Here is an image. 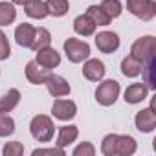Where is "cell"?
I'll return each instance as SVG.
<instances>
[{
  "label": "cell",
  "mask_w": 156,
  "mask_h": 156,
  "mask_svg": "<svg viewBox=\"0 0 156 156\" xmlns=\"http://www.w3.org/2000/svg\"><path fill=\"white\" fill-rule=\"evenodd\" d=\"M9 55H11V48H9L8 37H6V33L2 30H0V61H6Z\"/></svg>",
  "instance_id": "cell-30"
},
{
  "label": "cell",
  "mask_w": 156,
  "mask_h": 156,
  "mask_svg": "<svg viewBox=\"0 0 156 156\" xmlns=\"http://www.w3.org/2000/svg\"><path fill=\"white\" fill-rule=\"evenodd\" d=\"M118 96H119V83L114 81V79L103 81V83L98 87V90H96V101H98L99 105H103V107L114 105L116 99H118Z\"/></svg>",
  "instance_id": "cell-4"
},
{
  "label": "cell",
  "mask_w": 156,
  "mask_h": 156,
  "mask_svg": "<svg viewBox=\"0 0 156 156\" xmlns=\"http://www.w3.org/2000/svg\"><path fill=\"white\" fill-rule=\"evenodd\" d=\"M64 53H66V57L72 62H83L90 55V46L85 41H79V39L70 37V39L64 41Z\"/></svg>",
  "instance_id": "cell-3"
},
{
  "label": "cell",
  "mask_w": 156,
  "mask_h": 156,
  "mask_svg": "<svg viewBox=\"0 0 156 156\" xmlns=\"http://www.w3.org/2000/svg\"><path fill=\"white\" fill-rule=\"evenodd\" d=\"M87 15L96 22V26H108L110 24V17L103 11L101 6H90L87 9Z\"/></svg>",
  "instance_id": "cell-24"
},
{
  "label": "cell",
  "mask_w": 156,
  "mask_h": 156,
  "mask_svg": "<svg viewBox=\"0 0 156 156\" xmlns=\"http://www.w3.org/2000/svg\"><path fill=\"white\" fill-rule=\"evenodd\" d=\"M51 114H53L57 119H61V121H70V119L75 118L77 107H75V103L70 101V99H57V101L53 103V107H51Z\"/></svg>",
  "instance_id": "cell-9"
},
{
  "label": "cell",
  "mask_w": 156,
  "mask_h": 156,
  "mask_svg": "<svg viewBox=\"0 0 156 156\" xmlns=\"http://www.w3.org/2000/svg\"><path fill=\"white\" fill-rule=\"evenodd\" d=\"M83 75L88 81H101L105 75V64L98 59H88L83 66Z\"/></svg>",
  "instance_id": "cell-12"
},
{
  "label": "cell",
  "mask_w": 156,
  "mask_h": 156,
  "mask_svg": "<svg viewBox=\"0 0 156 156\" xmlns=\"http://www.w3.org/2000/svg\"><path fill=\"white\" fill-rule=\"evenodd\" d=\"M24 9L30 19L41 20V19L48 17V8H46V2H42V0H30V2L24 4Z\"/></svg>",
  "instance_id": "cell-17"
},
{
  "label": "cell",
  "mask_w": 156,
  "mask_h": 156,
  "mask_svg": "<svg viewBox=\"0 0 156 156\" xmlns=\"http://www.w3.org/2000/svg\"><path fill=\"white\" fill-rule=\"evenodd\" d=\"M141 66H143L141 61H138L132 55H129V57H125L121 61V73L125 77H138L141 73Z\"/></svg>",
  "instance_id": "cell-19"
},
{
  "label": "cell",
  "mask_w": 156,
  "mask_h": 156,
  "mask_svg": "<svg viewBox=\"0 0 156 156\" xmlns=\"http://www.w3.org/2000/svg\"><path fill=\"white\" fill-rule=\"evenodd\" d=\"M101 152L105 156H130L136 152V140L132 136L107 134L101 141Z\"/></svg>",
  "instance_id": "cell-1"
},
{
  "label": "cell",
  "mask_w": 156,
  "mask_h": 156,
  "mask_svg": "<svg viewBox=\"0 0 156 156\" xmlns=\"http://www.w3.org/2000/svg\"><path fill=\"white\" fill-rule=\"evenodd\" d=\"M51 44V35L46 28H35V35H33V42H31V50L39 51L42 48H48Z\"/></svg>",
  "instance_id": "cell-21"
},
{
  "label": "cell",
  "mask_w": 156,
  "mask_h": 156,
  "mask_svg": "<svg viewBox=\"0 0 156 156\" xmlns=\"http://www.w3.org/2000/svg\"><path fill=\"white\" fill-rule=\"evenodd\" d=\"M101 8H103V11L110 17V20L116 19V17H119L121 11H123V6H121L119 0H103V2H101Z\"/></svg>",
  "instance_id": "cell-26"
},
{
  "label": "cell",
  "mask_w": 156,
  "mask_h": 156,
  "mask_svg": "<svg viewBox=\"0 0 156 156\" xmlns=\"http://www.w3.org/2000/svg\"><path fill=\"white\" fill-rule=\"evenodd\" d=\"M77 134H79V130H77V127H75V125L61 127L59 136H57V147H61V149L68 147L70 143H73V141L77 140Z\"/></svg>",
  "instance_id": "cell-18"
},
{
  "label": "cell",
  "mask_w": 156,
  "mask_h": 156,
  "mask_svg": "<svg viewBox=\"0 0 156 156\" xmlns=\"http://www.w3.org/2000/svg\"><path fill=\"white\" fill-rule=\"evenodd\" d=\"M13 4H19V6H24L26 2H30V0H11Z\"/></svg>",
  "instance_id": "cell-32"
},
{
  "label": "cell",
  "mask_w": 156,
  "mask_h": 156,
  "mask_svg": "<svg viewBox=\"0 0 156 156\" xmlns=\"http://www.w3.org/2000/svg\"><path fill=\"white\" fill-rule=\"evenodd\" d=\"M134 123H136V129L140 132H152L156 129V112H154V103L149 107V108H143L136 114L134 118Z\"/></svg>",
  "instance_id": "cell-7"
},
{
  "label": "cell",
  "mask_w": 156,
  "mask_h": 156,
  "mask_svg": "<svg viewBox=\"0 0 156 156\" xmlns=\"http://www.w3.org/2000/svg\"><path fill=\"white\" fill-rule=\"evenodd\" d=\"M154 50H156V39L151 37V35H145V37L138 39V41L132 44L130 55H132L134 59H138V61L143 62V61H147L149 57L154 55Z\"/></svg>",
  "instance_id": "cell-6"
},
{
  "label": "cell",
  "mask_w": 156,
  "mask_h": 156,
  "mask_svg": "<svg viewBox=\"0 0 156 156\" xmlns=\"http://www.w3.org/2000/svg\"><path fill=\"white\" fill-rule=\"evenodd\" d=\"M147 94H149L147 85H143V83H134V85L127 87L123 99H125L127 103H130V105H136V103H141L143 99H147Z\"/></svg>",
  "instance_id": "cell-14"
},
{
  "label": "cell",
  "mask_w": 156,
  "mask_h": 156,
  "mask_svg": "<svg viewBox=\"0 0 156 156\" xmlns=\"http://www.w3.org/2000/svg\"><path fill=\"white\" fill-rule=\"evenodd\" d=\"M145 64L141 66V73L145 75V83H147V88H156V81H154V64H156V61H154V55L152 57H149L147 61H143Z\"/></svg>",
  "instance_id": "cell-25"
},
{
  "label": "cell",
  "mask_w": 156,
  "mask_h": 156,
  "mask_svg": "<svg viewBox=\"0 0 156 156\" xmlns=\"http://www.w3.org/2000/svg\"><path fill=\"white\" fill-rule=\"evenodd\" d=\"M73 30L77 35H83V37H90L96 31V22L88 17V15H79L73 20Z\"/></svg>",
  "instance_id": "cell-16"
},
{
  "label": "cell",
  "mask_w": 156,
  "mask_h": 156,
  "mask_svg": "<svg viewBox=\"0 0 156 156\" xmlns=\"http://www.w3.org/2000/svg\"><path fill=\"white\" fill-rule=\"evenodd\" d=\"M30 130H31V136H33L37 141L46 143V141H51L53 132H55V125H53V121H51L48 116L39 114V116H35V118L31 119Z\"/></svg>",
  "instance_id": "cell-2"
},
{
  "label": "cell",
  "mask_w": 156,
  "mask_h": 156,
  "mask_svg": "<svg viewBox=\"0 0 156 156\" xmlns=\"http://www.w3.org/2000/svg\"><path fill=\"white\" fill-rule=\"evenodd\" d=\"M51 75V72L44 66H41L37 61H30L26 64V79L31 85H44L48 81V77Z\"/></svg>",
  "instance_id": "cell-8"
},
{
  "label": "cell",
  "mask_w": 156,
  "mask_h": 156,
  "mask_svg": "<svg viewBox=\"0 0 156 156\" xmlns=\"http://www.w3.org/2000/svg\"><path fill=\"white\" fill-rule=\"evenodd\" d=\"M2 154L4 156H22L24 154V145L20 141H9L2 149Z\"/></svg>",
  "instance_id": "cell-28"
},
{
  "label": "cell",
  "mask_w": 156,
  "mask_h": 156,
  "mask_svg": "<svg viewBox=\"0 0 156 156\" xmlns=\"http://www.w3.org/2000/svg\"><path fill=\"white\" fill-rule=\"evenodd\" d=\"M41 66H44V68H48V70H51V68H55V66H59V62H61V55L53 50V48H42V50H39L37 51V59H35Z\"/></svg>",
  "instance_id": "cell-13"
},
{
  "label": "cell",
  "mask_w": 156,
  "mask_h": 156,
  "mask_svg": "<svg viewBox=\"0 0 156 156\" xmlns=\"http://www.w3.org/2000/svg\"><path fill=\"white\" fill-rule=\"evenodd\" d=\"M17 19V9L9 2H0V26H9Z\"/></svg>",
  "instance_id": "cell-22"
},
{
  "label": "cell",
  "mask_w": 156,
  "mask_h": 156,
  "mask_svg": "<svg viewBox=\"0 0 156 156\" xmlns=\"http://www.w3.org/2000/svg\"><path fill=\"white\" fill-rule=\"evenodd\" d=\"M127 9L134 17L149 22L156 15V2L154 0H127Z\"/></svg>",
  "instance_id": "cell-5"
},
{
  "label": "cell",
  "mask_w": 156,
  "mask_h": 156,
  "mask_svg": "<svg viewBox=\"0 0 156 156\" xmlns=\"http://www.w3.org/2000/svg\"><path fill=\"white\" fill-rule=\"evenodd\" d=\"M46 8H48V15L62 17L68 13L70 4H68V0H46Z\"/></svg>",
  "instance_id": "cell-23"
},
{
  "label": "cell",
  "mask_w": 156,
  "mask_h": 156,
  "mask_svg": "<svg viewBox=\"0 0 156 156\" xmlns=\"http://www.w3.org/2000/svg\"><path fill=\"white\" fill-rule=\"evenodd\" d=\"M44 85L48 87V92L53 98H62V96L70 94V85H68V81L64 79V77H61V75H53L51 73Z\"/></svg>",
  "instance_id": "cell-11"
},
{
  "label": "cell",
  "mask_w": 156,
  "mask_h": 156,
  "mask_svg": "<svg viewBox=\"0 0 156 156\" xmlns=\"http://www.w3.org/2000/svg\"><path fill=\"white\" fill-rule=\"evenodd\" d=\"M33 35H35V28L28 22H22L17 26L15 30V39H17V44L22 46V48H30L31 42H33Z\"/></svg>",
  "instance_id": "cell-15"
},
{
  "label": "cell",
  "mask_w": 156,
  "mask_h": 156,
  "mask_svg": "<svg viewBox=\"0 0 156 156\" xmlns=\"http://www.w3.org/2000/svg\"><path fill=\"white\" fill-rule=\"evenodd\" d=\"M41 154L64 156V149H61V147H53V149H35V151H33V156H41Z\"/></svg>",
  "instance_id": "cell-31"
},
{
  "label": "cell",
  "mask_w": 156,
  "mask_h": 156,
  "mask_svg": "<svg viewBox=\"0 0 156 156\" xmlns=\"http://www.w3.org/2000/svg\"><path fill=\"white\" fill-rule=\"evenodd\" d=\"M15 132V121L11 116L0 112V138H6Z\"/></svg>",
  "instance_id": "cell-27"
},
{
  "label": "cell",
  "mask_w": 156,
  "mask_h": 156,
  "mask_svg": "<svg viewBox=\"0 0 156 156\" xmlns=\"http://www.w3.org/2000/svg\"><path fill=\"white\" fill-rule=\"evenodd\" d=\"M94 154H96V147L88 141H83L81 145L73 149V156H94Z\"/></svg>",
  "instance_id": "cell-29"
},
{
  "label": "cell",
  "mask_w": 156,
  "mask_h": 156,
  "mask_svg": "<svg viewBox=\"0 0 156 156\" xmlns=\"http://www.w3.org/2000/svg\"><path fill=\"white\" fill-rule=\"evenodd\" d=\"M19 101H20V92L17 88H11L9 92L4 94V98H0V112H4V114L11 112L19 105Z\"/></svg>",
  "instance_id": "cell-20"
},
{
  "label": "cell",
  "mask_w": 156,
  "mask_h": 156,
  "mask_svg": "<svg viewBox=\"0 0 156 156\" xmlns=\"http://www.w3.org/2000/svg\"><path fill=\"white\" fill-rule=\"evenodd\" d=\"M96 46L101 53H112L119 48V37L114 31H101L96 35Z\"/></svg>",
  "instance_id": "cell-10"
}]
</instances>
